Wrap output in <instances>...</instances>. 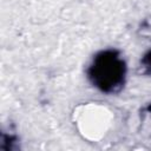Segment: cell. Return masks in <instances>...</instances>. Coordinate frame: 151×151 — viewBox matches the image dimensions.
I'll use <instances>...</instances> for the list:
<instances>
[{
	"label": "cell",
	"instance_id": "6da1fadb",
	"mask_svg": "<svg viewBox=\"0 0 151 151\" xmlns=\"http://www.w3.org/2000/svg\"><path fill=\"white\" fill-rule=\"evenodd\" d=\"M126 71V63L122 53L114 48H107L93 57L86 72L96 88L106 94H114L124 87Z\"/></svg>",
	"mask_w": 151,
	"mask_h": 151
},
{
	"label": "cell",
	"instance_id": "7a4b0ae2",
	"mask_svg": "<svg viewBox=\"0 0 151 151\" xmlns=\"http://www.w3.org/2000/svg\"><path fill=\"white\" fill-rule=\"evenodd\" d=\"M140 122H142L143 127L151 136V103L143 106V109L140 111Z\"/></svg>",
	"mask_w": 151,
	"mask_h": 151
},
{
	"label": "cell",
	"instance_id": "3957f363",
	"mask_svg": "<svg viewBox=\"0 0 151 151\" xmlns=\"http://www.w3.org/2000/svg\"><path fill=\"white\" fill-rule=\"evenodd\" d=\"M140 71L143 74L151 76V50H149L140 59Z\"/></svg>",
	"mask_w": 151,
	"mask_h": 151
}]
</instances>
